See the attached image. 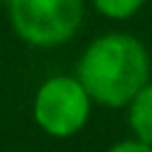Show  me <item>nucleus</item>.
Returning a JSON list of instances; mask_svg holds the SVG:
<instances>
[{"label": "nucleus", "mask_w": 152, "mask_h": 152, "mask_svg": "<svg viewBox=\"0 0 152 152\" xmlns=\"http://www.w3.org/2000/svg\"><path fill=\"white\" fill-rule=\"evenodd\" d=\"M74 76L95 104L121 109L150 81V52L135 36L109 31L86 45Z\"/></svg>", "instance_id": "obj_1"}, {"label": "nucleus", "mask_w": 152, "mask_h": 152, "mask_svg": "<svg viewBox=\"0 0 152 152\" xmlns=\"http://www.w3.org/2000/svg\"><path fill=\"white\" fill-rule=\"evenodd\" d=\"M83 0H10L7 17L14 33L33 48H57L83 24Z\"/></svg>", "instance_id": "obj_2"}, {"label": "nucleus", "mask_w": 152, "mask_h": 152, "mask_svg": "<svg viewBox=\"0 0 152 152\" xmlns=\"http://www.w3.org/2000/svg\"><path fill=\"white\" fill-rule=\"evenodd\" d=\"M93 100L83 90L76 76L57 74L45 78L31 104L36 126L50 138H71L86 128L90 119Z\"/></svg>", "instance_id": "obj_3"}, {"label": "nucleus", "mask_w": 152, "mask_h": 152, "mask_svg": "<svg viewBox=\"0 0 152 152\" xmlns=\"http://www.w3.org/2000/svg\"><path fill=\"white\" fill-rule=\"evenodd\" d=\"M126 116L133 138L152 145V81H147L126 104Z\"/></svg>", "instance_id": "obj_4"}, {"label": "nucleus", "mask_w": 152, "mask_h": 152, "mask_svg": "<svg viewBox=\"0 0 152 152\" xmlns=\"http://www.w3.org/2000/svg\"><path fill=\"white\" fill-rule=\"evenodd\" d=\"M90 2L97 14L112 21H126L145 7V0H90Z\"/></svg>", "instance_id": "obj_5"}, {"label": "nucleus", "mask_w": 152, "mask_h": 152, "mask_svg": "<svg viewBox=\"0 0 152 152\" xmlns=\"http://www.w3.org/2000/svg\"><path fill=\"white\" fill-rule=\"evenodd\" d=\"M107 152H152V145L138 140V138H128V140H119L114 142Z\"/></svg>", "instance_id": "obj_6"}, {"label": "nucleus", "mask_w": 152, "mask_h": 152, "mask_svg": "<svg viewBox=\"0 0 152 152\" xmlns=\"http://www.w3.org/2000/svg\"><path fill=\"white\" fill-rule=\"evenodd\" d=\"M7 2H10V0H0V5H7Z\"/></svg>", "instance_id": "obj_7"}]
</instances>
